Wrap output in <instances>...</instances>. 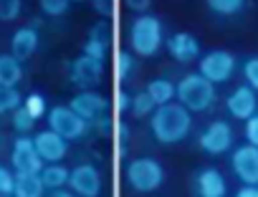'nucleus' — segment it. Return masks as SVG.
I'll list each match as a JSON object with an SVG mask.
<instances>
[{
  "instance_id": "nucleus-16",
  "label": "nucleus",
  "mask_w": 258,
  "mask_h": 197,
  "mask_svg": "<svg viewBox=\"0 0 258 197\" xmlns=\"http://www.w3.org/2000/svg\"><path fill=\"white\" fill-rule=\"evenodd\" d=\"M225 192H228L225 177L215 167L200 169L195 174V194L198 197H225Z\"/></svg>"
},
{
  "instance_id": "nucleus-41",
  "label": "nucleus",
  "mask_w": 258,
  "mask_h": 197,
  "mask_svg": "<svg viewBox=\"0 0 258 197\" xmlns=\"http://www.w3.org/2000/svg\"><path fill=\"white\" fill-rule=\"evenodd\" d=\"M91 3H94V0H91Z\"/></svg>"
},
{
  "instance_id": "nucleus-10",
  "label": "nucleus",
  "mask_w": 258,
  "mask_h": 197,
  "mask_svg": "<svg viewBox=\"0 0 258 197\" xmlns=\"http://www.w3.org/2000/svg\"><path fill=\"white\" fill-rule=\"evenodd\" d=\"M200 149L205 154H223L233 147V127L228 122H213L205 127V132L200 134Z\"/></svg>"
},
{
  "instance_id": "nucleus-37",
  "label": "nucleus",
  "mask_w": 258,
  "mask_h": 197,
  "mask_svg": "<svg viewBox=\"0 0 258 197\" xmlns=\"http://www.w3.org/2000/svg\"><path fill=\"white\" fill-rule=\"evenodd\" d=\"M124 3H126V8L129 11H135V13H147L150 11V6H152V0H124Z\"/></svg>"
},
{
  "instance_id": "nucleus-20",
  "label": "nucleus",
  "mask_w": 258,
  "mask_h": 197,
  "mask_svg": "<svg viewBox=\"0 0 258 197\" xmlns=\"http://www.w3.org/2000/svg\"><path fill=\"white\" fill-rule=\"evenodd\" d=\"M145 91L152 96V102H155L157 107L170 104L172 98L177 96V86H175L172 81H167V78H155V81H150Z\"/></svg>"
},
{
  "instance_id": "nucleus-17",
  "label": "nucleus",
  "mask_w": 258,
  "mask_h": 197,
  "mask_svg": "<svg viewBox=\"0 0 258 197\" xmlns=\"http://www.w3.org/2000/svg\"><path fill=\"white\" fill-rule=\"evenodd\" d=\"M38 48V28L33 26H26V28H18L11 38V53L18 58V61H28Z\"/></svg>"
},
{
  "instance_id": "nucleus-28",
  "label": "nucleus",
  "mask_w": 258,
  "mask_h": 197,
  "mask_svg": "<svg viewBox=\"0 0 258 197\" xmlns=\"http://www.w3.org/2000/svg\"><path fill=\"white\" fill-rule=\"evenodd\" d=\"M89 41H99L104 46L111 43V31H109V23L106 21H96L91 28H89Z\"/></svg>"
},
{
  "instance_id": "nucleus-21",
  "label": "nucleus",
  "mask_w": 258,
  "mask_h": 197,
  "mask_svg": "<svg viewBox=\"0 0 258 197\" xmlns=\"http://www.w3.org/2000/svg\"><path fill=\"white\" fill-rule=\"evenodd\" d=\"M69 177H71V169H66L58 162H53V164L41 169V179H43L46 189H61L63 184H69Z\"/></svg>"
},
{
  "instance_id": "nucleus-8",
  "label": "nucleus",
  "mask_w": 258,
  "mask_h": 197,
  "mask_svg": "<svg viewBox=\"0 0 258 197\" xmlns=\"http://www.w3.org/2000/svg\"><path fill=\"white\" fill-rule=\"evenodd\" d=\"M101 76H104V61H96L86 53H81L76 61H71V68H69V78L71 83H76L79 88H94L101 83Z\"/></svg>"
},
{
  "instance_id": "nucleus-4",
  "label": "nucleus",
  "mask_w": 258,
  "mask_h": 197,
  "mask_svg": "<svg viewBox=\"0 0 258 197\" xmlns=\"http://www.w3.org/2000/svg\"><path fill=\"white\" fill-rule=\"evenodd\" d=\"M124 177L137 192H155L165 182V169L152 157H135L126 162Z\"/></svg>"
},
{
  "instance_id": "nucleus-26",
  "label": "nucleus",
  "mask_w": 258,
  "mask_h": 197,
  "mask_svg": "<svg viewBox=\"0 0 258 197\" xmlns=\"http://www.w3.org/2000/svg\"><path fill=\"white\" fill-rule=\"evenodd\" d=\"M33 124H36V119H33V117H31V112L21 104V107L13 112V127H16V132L28 134V132L33 129Z\"/></svg>"
},
{
  "instance_id": "nucleus-5",
  "label": "nucleus",
  "mask_w": 258,
  "mask_h": 197,
  "mask_svg": "<svg viewBox=\"0 0 258 197\" xmlns=\"http://www.w3.org/2000/svg\"><path fill=\"white\" fill-rule=\"evenodd\" d=\"M89 124L84 117H79L71 107H53L48 112V129H53L56 134H61L63 139H81L89 132Z\"/></svg>"
},
{
  "instance_id": "nucleus-30",
  "label": "nucleus",
  "mask_w": 258,
  "mask_h": 197,
  "mask_svg": "<svg viewBox=\"0 0 258 197\" xmlns=\"http://www.w3.org/2000/svg\"><path fill=\"white\" fill-rule=\"evenodd\" d=\"M38 3L46 16H63L71 6V0H38Z\"/></svg>"
},
{
  "instance_id": "nucleus-14",
  "label": "nucleus",
  "mask_w": 258,
  "mask_h": 197,
  "mask_svg": "<svg viewBox=\"0 0 258 197\" xmlns=\"http://www.w3.org/2000/svg\"><path fill=\"white\" fill-rule=\"evenodd\" d=\"M165 46H167V53L180 63H192L200 58V43L192 33H172L165 41Z\"/></svg>"
},
{
  "instance_id": "nucleus-22",
  "label": "nucleus",
  "mask_w": 258,
  "mask_h": 197,
  "mask_svg": "<svg viewBox=\"0 0 258 197\" xmlns=\"http://www.w3.org/2000/svg\"><path fill=\"white\" fill-rule=\"evenodd\" d=\"M155 109H157V104L152 102V96H150L147 91H140V93L132 96V107H129L132 117H137V119H142V117H152Z\"/></svg>"
},
{
  "instance_id": "nucleus-33",
  "label": "nucleus",
  "mask_w": 258,
  "mask_h": 197,
  "mask_svg": "<svg viewBox=\"0 0 258 197\" xmlns=\"http://www.w3.org/2000/svg\"><path fill=\"white\" fill-rule=\"evenodd\" d=\"M13 189H16V174L0 167V194H13Z\"/></svg>"
},
{
  "instance_id": "nucleus-12",
  "label": "nucleus",
  "mask_w": 258,
  "mask_h": 197,
  "mask_svg": "<svg viewBox=\"0 0 258 197\" xmlns=\"http://www.w3.org/2000/svg\"><path fill=\"white\" fill-rule=\"evenodd\" d=\"M230 167L240 177V182L258 184V147H253V144L238 147L230 157Z\"/></svg>"
},
{
  "instance_id": "nucleus-6",
  "label": "nucleus",
  "mask_w": 258,
  "mask_h": 197,
  "mask_svg": "<svg viewBox=\"0 0 258 197\" xmlns=\"http://www.w3.org/2000/svg\"><path fill=\"white\" fill-rule=\"evenodd\" d=\"M200 73L213 83H225L235 73V56L230 51H220V48L208 51L200 58Z\"/></svg>"
},
{
  "instance_id": "nucleus-38",
  "label": "nucleus",
  "mask_w": 258,
  "mask_h": 197,
  "mask_svg": "<svg viewBox=\"0 0 258 197\" xmlns=\"http://www.w3.org/2000/svg\"><path fill=\"white\" fill-rule=\"evenodd\" d=\"M94 8H96V13L101 18H109L114 13V3H111V0H94Z\"/></svg>"
},
{
  "instance_id": "nucleus-9",
  "label": "nucleus",
  "mask_w": 258,
  "mask_h": 197,
  "mask_svg": "<svg viewBox=\"0 0 258 197\" xmlns=\"http://www.w3.org/2000/svg\"><path fill=\"white\" fill-rule=\"evenodd\" d=\"M69 107H71L79 117H84L86 122H94V119H99V117H106L114 104L109 102L106 96H101L99 91L86 88V91H81V93H76V96L71 98Z\"/></svg>"
},
{
  "instance_id": "nucleus-35",
  "label": "nucleus",
  "mask_w": 258,
  "mask_h": 197,
  "mask_svg": "<svg viewBox=\"0 0 258 197\" xmlns=\"http://www.w3.org/2000/svg\"><path fill=\"white\" fill-rule=\"evenodd\" d=\"M129 107H132V96H129L126 91H121V88H116V93H114V109L121 114V112H129Z\"/></svg>"
},
{
  "instance_id": "nucleus-11",
  "label": "nucleus",
  "mask_w": 258,
  "mask_h": 197,
  "mask_svg": "<svg viewBox=\"0 0 258 197\" xmlns=\"http://www.w3.org/2000/svg\"><path fill=\"white\" fill-rule=\"evenodd\" d=\"M69 187L79 197H99L101 194V174L94 164H79L71 169Z\"/></svg>"
},
{
  "instance_id": "nucleus-23",
  "label": "nucleus",
  "mask_w": 258,
  "mask_h": 197,
  "mask_svg": "<svg viewBox=\"0 0 258 197\" xmlns=\"http://www.w3.org/2000/svg\"><path fill=\"white\" fill-rule=\"evenodd\" d=\"M205 6L215 13V16H238L245 8V0H205Z\"/></svg>"
},
{
  "instance_id": "nucleus-2",
  "label": "nucleus",
  "mask_w": 258,
  "mask_h": 197,
  "mask_svg": "<svg viewBox=\"0 0 258 197\" xmlns=\"http://www.w3.org/2000/svg\"><path fill=\"white\" fill-rule=\"evenodd\" d=\"M129 48H132L135 56H142V58H150L155 56L162 43H165V36H162V23L157 16H137L129 26Z\"/></svg>"
},
{
  "instance_id": "nucleus-40",
  "label": "nucleus",
  "mask_w": 258,
  "mask_h": 197,
  "mask_svg": "<svg viewBox=\"0 0 258 197\" xmlns=\"http://www.w3.org/2000/svg\"><path fill=\"white\" fill-rule=\"evenodd\" d=\"M48 197H76V192H69V189H51V194Z\"/></svg>"
},
{
  "instance_id": "nucleus-3",
  "label": "nucleus",
  "mask_w": 258,
  "mask_h": 197,
  "mask_svg": "<svg viewBox=\"0 0 258 197\" xmlns=\"http://www.w3.org/2000/svg\"><path fill=\"white\" fill-rule=\"evenodd\" d=\"M177 98H180V104L190 112H208L215 104V83L208 81L200 71L187 73L177 83Z\"/></svg>"
},
{
  "instance_id": "nucleus-25",
  "label": "nucleus",
  "mask_w": 258,
  "mask_h": 197,
  "mask_svg": "<svg viewBox=\"0 0 258 197\" xmlns=\"http://www.w3.org/2000/svg\"><path fill=\"white\" fill-rule=\"evenodd\" d=\"M21 104H23V96H21L16 88L0 86V114H6V112H16Z\"/></svg>"
},
{
  "instance_id": "nucleus-24",
  "label": "nucleus",
  "mask_w": 258,
  "mask_h": 197,
  "mask_svg": "<svg viewBox=\"0 0 258 197\" xmlns=\"http://www.w3.org/2000/svg\"><path fill=\"white\" fill-rule=\"evenodd\" d=\"M114 71H116V78H119V81H129V78H132V73L137 71L135 53H129V51H119V53H116Z\"/></svg>"
},
{
  "instance_id": "nucleus-32",
  "label": "nucleus",
  "mask_w": 258,
  "mask_h": 197,
  "mask_svg": "<svg viewBox=\"0 0 258 197\" xmlns=\"http://www.w3.org/2000/svg\"><path fill=\"white\" fill-rule=\"evenodd\" d=\"M106 51H109V46H104L99 41H89L86 38V43H84V53L91 56V58H96V61H104L106 58Z\"/></svg>"
},
{
  "instance_id": "nucleus-31",
  "label": "nucleus",
  "mask_w": 258,
  "mask_h": 197,
  "mask_svg": "<svg viewBox=\"0 0 258 197\" xmlns=\"http://www.w3.org/2000/svg\"><path fill=\"white\" fill-rule=\"evenodd\" d=\"M243 76H245L248 86L258 91V56H253V58H248L243 63Z\"/></svg>"
},
{
  "instance_id": "nucleus-19",
  "label": "nucleus",
  "mask_w": 258,
  "mask_h": 197,
  "mask_svg": "<svg viewBox=\"0 0 258 197\" xmlns=\"http://www.w3.org/2000/svg\"><path fill=\"white\" fill-rule=\"evenodd\" d=\"M43 179L41 174H21L16 172V197H43Z\"/></svg>"
},
{
  "instance_id": "nucleus-29",
  "label": "nucleus",
  "mask_w": 258,
  "mask_h": 197,
  "mask_svg": "<svg viewBox=\"0 0 258 197\" xmlns=\"http://www.w3.org/2000/svg\"><path fill=\"white\" fill-rule=\"evenodd\" d=\"M21 8L23 3L21 0H0V21H16L21 16Z\"/></svg>"
},
{
  "instance_id": "nucleus-18",
  "label": "nucleus",
  "mask_w": 258,
  "mask_h": 197,
  "mask_svg": "<svg viewBox=\"0 0 258 197\" xmlns=\"http://www.w3.org/2000/svg\"><path fill=\"white\" fill-rule=\"evenodd\" d=\"M21 78H23L21 61L13 53H3V56H0V86L16 88L21 83Z\"/></svg>"
},
{
  "instance_id": "nucleus-7",
  "label": "nucleus",
  "mask_w": 258,
  "mask_h": 197,
  "mask_svg": "<svg viewBox=\"0 0 258 197\" xmlns=\"http://www.w3.org/2000/svg\"><path fill=\"white\" fill-rule=\"evenodd\" d=\"M11 162H13L16 172H21V174H41V169H43V157L38 154L36 142L31 137H18L13 142Z\"/></svg>"
},
{
  "instance_id": "nucleus-1",
  "label": "nucleus",
  "mask_w": 258,
  "mask_h": 197,
  "mask_svg": "<svg viewBox=\"0 0 258 197\" xmlns=\"http://www.w3.org/2000/svg\"><path fill=\"white\" fill-rule=\"evenodd\" d=\"M150 129H152V134L160 144H177L192 129L190 109H185L182 104H172V102L162 104L150 117Z\"/></svg>"
},
{
  "instance_id": "nucleus-13",
  "label": "nucleus",
  "mask_w": 258,
  "mask_h": 197,
  "mask_svg": "<svg viewBox=\"0 0 258 197\" xmlns=\"http://www.w3.org/2000/svg\"><path fill=\"white\" fill-rule=\"evenodd\" d=\"M255 88H250L248 83L245 86H238L230 91V96L225 98V107L230 112V117L235 119H250L255 112H258V98H255Z\"/></svg>"
},
{
  "instance_id": "nucleus-27",
  "label": "nucleus",
  "mask_w": 258,
  "mask_h": 197,
  "mask_svg": "<svg viewBox=\"0 0 258 197\" xmlns=\"http://www.w3.org/2000/svg\"><path fill=\"white\" fill-rule=\"evenodd\" d=\"M23 107L31 112V117L38 122L43 114H46V96L43 93H28V98L23 102Z\"/></svg>"
},
{
  "instance_id": "nucleus-39",
  "label": "nucleus",
  "mask_w": 258,
  "mask_h": 197,
  "mask_svg": "<svg viewBox=\"0 0 258 197\" xmlns=\"http://www.w3.org/2000/svg\"><path fill=\"white\" fill-rule=\"evenodd\" d=\"M235 197H258V187L255 184H245L235 192Z\"/></svg>"
},
{
  "instance_id": "nucleus-15",
  "label": "nucleus",
  "mask_w": 258,
  "mask_h": 197,
  "mask_svg": "<svg viewBox=\"0 0 258 197\" xmlns=\"http://www.w3.org/2000/svg\"><path fill=\"white\" fill-rule=\"evenodd\" d=\"M33 142H36V149L43 157V162H61L66 157V152H69V139H63L61 134H56L53 129L38 132L33 137Z\"/></svg>"
},
{
  "instance_id": "nucleus-36",
  "label": "nucleus",
  "mask_w": 258,
  "mask_h": 197,
  "mask_svg": "<svg viewBox=\"0 0 258 197\" xmlns=\"http://www.w3.org/2000/svg\"><path fill=\"white\" fill-rule=\"evenodd\" d=\"M91 124H94V129H96L99 134H104V137H109V134H111V129H114V122H111V117H109V114H106V117L94 119Z\"/></svg>"
},
{
  "instance_id": "nucleus-34",
  "label": "nucleus",
  "mask_w": 258,
  "mask_h": 197,
  "mask_svg": "<svg viewBox=\"0 0 258 197\" xmlns=\"http://www.w3.org/2000/svg\"><path fill=\"white\" fill-rule=\"evenodd\" d=\"M245 139H248V144L258 147V112L250 119H245Z\"/></svg>"
}]
</instances>
